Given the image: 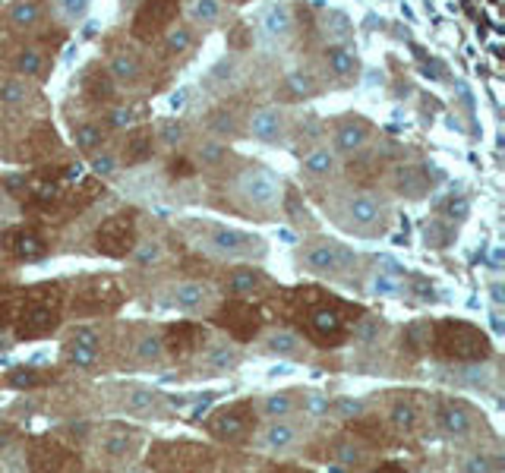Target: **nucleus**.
<instances>
[{
    "label": "nucleus",
    "mask_w": 505,
    "mask_h": 473,
    "mask_svg": "<svg viewBox=\"0 0 505 473\" xmlns=\"http://www.w3.org/2000/svg\"><path fill=\"white\" fill-rule=\"evenodd\" d=\"M332 218L338 227L357 236H382L392 224V211L373 193H348L332 205Z\"/></svg>",
    "instance_id": "nucleus-1"
},
{
    "label": "nucleus",
    "mask_w": 505,
    "mask_h": 473,
    "mask_svg": "<svg viewBox=\"0 0 505 473\" xmlns=\"http://www.w3.org/2000/svg\"><path fill=\"white\" fill-rule=\"evenodd\" d=\"M230 193L234 199L243 205V211H253V215H275L281 209L284 199V186L275 174L265 165H247L237 171V177L230 180Z\"/></svg>",
    "instance_id": "nucleus-2"
},
{
    "label": "nucleus",
    "mask_w": 505,
    "mask_h": 473,
    "mask_svg": "<svg viewBox=\"0 0 505 473\" xmlns=\"http://www.w3.org/2000/svg\"><path fill=\"white\" fill-rule=\"evenodd\" d=\"M360 256L351 246L328 240V236H313L297 250V265L307 275L328 278V281H351V271L357 269Z\"/></svg>",
    "instance_id": "nucleus-3"
},
{
    "label": "nucleus",
    "mask_w": 505,
    "mask_h": 473,
    "mask_svg": "<svg viewBox=\"0 0 505 473\" xmlns=\"http://www.w3.org/2000/svg\"><path fill=\"white\" fill-rule=\"evenodd\" d=\"M203 250L215 259H224V262H243V259H263L265 240L256 234H247V230L215 224V227L205 230Z\"/></svg>",
    "instance_id": "nucleus-4"
},
{
    "label": "nucleus",
    "mask_w": 505,
    "mask_h": 473,
    "mask_svg": "<svg viewBox=\"0 0 505 473\" xmlns=\"http://www.w3.org/2000/svg\"><path fill=\"white\" fill-rule=\"evenodd\" d=\"M373 123L360 114H342L332 123V149L338 158H357L373 145Z\"/></svg>",
    "instance_id": "nucleus-5"
},
{
    "label": "nucleus",
    "mask_w": 505,
    "mask_h": 473,
    "mask_svg": "<svg viewBox=\"0 0 505 473\" xmlns=\"http://www.w3.org/2000/svg\"><path fill=\"white\" fill-rule=\"evenodd\" d=\"M243 133L256 139L263 145H281L291 133V117L284 114V107L278 105H263V107H253L243 120Z\"/></svg>",
    "instance_id": "nucleus-6"
},
{
    "label": "nucleus",
    "mask_w": 505,
    "mask_h": 473,
    "mask_svg": "<svg viewBox=\"0 0 505 473\" xmlns=\"http://www.w3.org/2000/svg\"><path fill=\"white\" fill-rule=\"evenodd\" d=\"M316 73L322 76V82H332V86H354L360 76V60L348 45H325Z\"/></svg>",
    "instance_id": "nucleus-7"
},
{
    "label": "nucleus",
    "mask_w": 505,
    "mask_h": 473,
    "mask_svg": "<svg viewBox=\"0 0 505 473\" xmlns=\"http://www.w3.org/2000/svg\"><path fill=\"white\" fill-rule=\"evenodd\" d=\"M180 13V0H145L133 20V38L152 41L171 26Z\"/></svg>",
    "instance_id": "nucleus-8"
},
{
    "label": "nucleus",
    "mask_w": 505,
    "mask_h": 473,
    "mask_svg": "<svg viewBox=\"0 0 505 473\" xmlns=\"http://www.w3.org/2000/svg\"><path fill=\"white\" fill-rule=\"evenodd\" d=\"M303 445V429L291 420H269L256 433V448L272 458H288V454L300 451Z\"/></svg>",
    "instance_id": "nucleus-9"
},
{
    "label": "nucleus",
    "mask_w": 505,
    "mask_h": 473,
    "mask_svg": "<svg viewBox=\"0 0 505 473\" xmlns=\"http://www.w3.org/2000/svg\"><path fill=\"white\" fill-rule=\"evenodd\" d=\"M105 70L111 73L117 89H139L145 82L149 66H145V57L133 45H117V47H111V54H108Z\"/></svg>",
    "instance_id": "nucleus-10"
},
{
    "label": "nucleus",
    "mask_w": 505,
    "mask_h": 473,
    "mask_svg": "<svg viewBox=\"0 0 505 473\" xmlns=\"http://www.w3.org/2000/svg\"><path fill=\"white\" fill-rule=\"evenodd\" d=\"M436 426L446 439L452 442H467L474 435V426H477V416L467 407L464 401H442L439 410H436Z\"/></svg>",
    "instance_id": "nucleus-11"
},
{
    "label": "nucleus",
    "mask_w": 505,
    "mask_h": 473,
    "mask_svg": "<svg viewBox=\"0 0 505 473\" xmlns=\"http://www.w3.org/2000/svg\"><path fill=\"white\" fill-rule=\"evenodd\" d=\"M243 360V350L234 341H212L205 354L199 356V373L203 375H224L234 373Z\"/></svg>",
    "instance_id": "nucleus-12"
},
{
    "label": "nucleus",
    "mask_w": 505,
    "mask_h": 473,
    "mask_svg": "<svg viewBox=\"0 0 505 473\" xmlns=\"http://www.w3.org/2000/svg\"><path fill=\"white\" fill-rule=\"evenodd\" d=\"M199 47V32L190 26L186 20H174L171 26L164 29V57L174 60V63H180V60L193 57Z\"/></svg>",
    "instance_id": "nucleus-13"
},
{
    "label": "nucleus",
    "mask_w": 505,
    "mask_h": 473,
    "mask_svg": "<svg viewBox=\"0 0 505 473\" xmlns=\"http://www.w3.org/2000/svg\"><path fill=\"white\" fill-rule=\"evenodd\" d=\"M10 73L29 79V82H45L47 73H51V60L38 45H22L10 60Z\"/></svg>",
    "instance_id": "nucleus-14"
},
{
    "label": "nucleus",
    "mask_w": 505,
    "mask_h": 473,
    "mask_svg": "<svg viewBox=\"0 0 505 473\" xmlns=\"http://www.w3.org/2000/svg\"><path fill=\"white\" fill-rule=\"evenodd\" d=\"M338 167H342V158H338V151H335L332 145H313L300 161V174L307 180H313V183L332 180L335 174H338Z\"/></svg>",
    "instance_id": "nucleus-15"
},
{
    "label": "nucleus",
    "mask_w": 505,
    "mask_h": 473,
    "mask_svg": "<svg viewBox=\"0 0 505 473\" xmlns=\"http://www.w3.org/2000/svg\"><path fill=\"white\" fill-rule=\"evenodd\" d=\"M259 350L269 356H281V360H307L309 356L307 341L288 329H272L269 335L259 341Z\"/></svg>",
    "instance_id": "nucleus-16"
},
{
    "label": "nucleus",
    "mask_w": 505,
    "mask_h": 473,
    "mask_svg": "<svg viewBox=\"0 0 505 473\" xmlns=\"http://www.w3.org/2000/svg\"><path fill=\"white\" fill-rule=\"evenodd\" d=\"M45 16H47V10L41 0H13L7 7V13H3V20H7V26L13 29V32L29 35L45 26Z\"/></svg>",
    "instance_id": "nucleus-17"
},
{
    "label": "nucleus",
    "mask_w": 505,
    "mask_h": 473,
    "mask_svg": "<svg viewBox=\"0 0 505 473\" xmlns=\"http://www.w3.org/2000/svg\"><path fill=\"white\" fill-rule=\"evenodd\" d=\"M186 22L196 32H212L228 22V3L224 0H190L186 3Z\"/></svg>",
    "instance_id": "nucleus-18"
},
{
    "label": "nucleus",
    "mask_w": 505,
    "mask_h": 473,
    "mask_svg": "<svg viewBox=\"0 0 505 473\" xmlns=\"http://www.w3.org/2000/svg\"><path fill=\"white\" fill-rule=\"evenodd\" d=\"M215 294L209 290V284L203 281H177L171 287V303L180 309V313H205L212 306Z\"/></svg>",
    "instance_id": "nucleus-19"
},
{
    "label": "nucleus",
    "mask_w": 505,
    "mask_h": 473,
    "mask_svg": "<svg viewBox=\"0 0 505 473\" xmlns=\"http://www.w3.org/2000/svg\"><path fill=\"white\" fill-rule=\"evenodd\" d=\"M249 429V416H247V407L237 404V407H228V410H218L215 416L209 420V433L221 442H240Z\"/></svg>",
    "instance_id": "nucleus-20"
},
{
    "label": "nucleus",
    "mask_w": 505,
    "mask_h": 473,
    "mask_svg": "<svg viewBox=\"0 0 505 473\" xmlns=\"http://www.w3.org/2000/svg\"><path fill=\"white\" fill-rule=\"evenodd\" d=\"M294 10L284 7V3H269L259 16V29L269 41H291L294 38Z\"/></svg>",
    "instance_id": "nucleus-21"
},
{
    "label": "nucleus",
    "mask_w": 505,
    "mask_h": 473,
    "mask_svg": "<svg viewBox=\"0 0 505 473\" xmlns=\"http://www.w3.org/2000/svg\"><path fill=\"white\" fill-rule=\"evenodd\" d=\"M136 442H139V435L133 433V429L114 426L105 433L98 451H101V458L111 460V464H124V460H130L133 454H136Z\"/></svg>",
    "instance_id": "nucleus-22"
},
{
    "label": "nucleus",
    "mask_w": 505,
    "mask_h": 473,
    "mask_svg": "<svg viewBox=\"0 0 505 473\" xmlns=\"http://www.w3.org/2000/svg\"><path fill=\"white\" fill-rule=\"evenodd\" d=\"M164 398L155 388H126L120 398V410L130 416H149V414H161Z\"/></svg>",
    "instance_id": "nucleus-23"
},
{
    "label": "nucleus",
    "mask_w": 505,
    "mask_h": 473,
    "mask_svg": "<svg viewBox=\"0 0 505 473\" xmlns=\"http://www.w3.org/2000/svg\"><path fill=\"white\" fill-rule=\"evenodd\" d=\"M392 190L398 196H407V199H420L427 196L430 183H427V171L417 165H398L392 171Z\"/></svg>",
    "instance_id": "nucleus-24"
},
{
    "label": "nucleus",
    "mask_w": 505,
    "mask_h": 473,
    "mask_svg": "<svg viewBox=\"0 0 505 473\" xmlns=\"http://www.w3.org/2000/svg\"><path fill=\"white\" fill-rule=\"evenodd\" d=\"M263 287H265V275H263V269H253V265L234 269L224 278V294H230V296H253Z\"/></svg>",
    "instance_id": "nucleus-25"
},
{
    "label": "nucleus",
    "mask_w": 505,
    "mask_h": 473,
    "mask_svg": "<svg viewBox=\"0 0 505 473\" xmlns=\"http://www.w3.org/2000/svg\"><path fill=\"white\" fill-rule=\"evenodd\" d=\"M265 420H291L294 414H300V391H272L259 401Z\"/></svg>",
    "instance_id": "nucleus-26"
},
{
    "label": "nucleus",
    "mask_w": 505,
    "mask_h": 473,
    "mask_svg": "<svg viewBox=\"0 0 505 473\" xmlns=\"http://www.w3.org/2000/svg\"><path fill=\"white\" fill-rule=\"evenodd\" d=\"M193 161H196L199 167H205V171L224 167V161H228V145H224V139H218V136L196 139V142H193Z\"/></svg>",
    "instance_id": "nucleus-27"
},
{
    "label": "nucleus",
    "mask_w": 505,
    "mask_h": 473,
    "mask_svg": "<svg viewBox=\"0 0 505 473\" xmlns=\"http://www.w3.org/2000/svg\"><path fill=\"white\" fill-rule=\"evenodd\" d=\"M319 32H322V38H325V45H344V41H351V35H354V22H351V16L342 13V10H325V13L319 16Z\"/></svg>",
    "instance_id": "nucleus-28"
},
{
    "label": "nucleus",
    "mask_w": 505,
    "mask_h": 473,
    "mask_svg": "<svg viewBox=\"0 0 505 473\" xmlns=\"http://www.w3.org/2000/svg\"><path fill=\"white\" fill-rule=\"evenodd\" d=\"M82 92H86L89 98L101 101V105H111L114 95H117V82L111 79V73H108L105 66H92V70L82 76Z\"/></svg>",
    "instance_id": "nucleus-29"
},
{
    "label": "nucleus",
    "mask_w": 505,
    "mask_h": 473,
    "mask_svg": "<svg viewBox=\"0 0 505 473\" xmlns=\"http://www.w3.org/2000/svg\"><path fill=\"white\" fill-rule=\"evenodd\" d=\"M205 82H209L212 89H218V92H230V89H237L243 82V63L237 57L218 60V63L209 70Z\"/></svg>",
    "instance_id": "nucleus-30"
},
{
    "label": "nucleus",
    "mask_w": 505,
    "mask_h": 473,
    "mask_svg": "<svg viewBox=\"0 0 505 473\" xmlns=\"http://www.w3.org/2000/svg\"><path fill=\"white\" fill-rule=\"evenodd\" d=\"M322 86L325 82H322V76L316 70H294L284 76L281 92H288L291 98H313V95L322 92Z\"/></svg>",
    "instance_id": "nucleus-31"
},
{
    "label": "nucleus",
    "mask_w": 505,
    "mask_h": 473,
    "mask_svg": "<svg viewBox=\"0 0 505 473\" xmlns=\"http://www.w3.org/2000/svg\"><path fill=\"white\" fill-rule=\"evenodd\" d=\"M243 120L247 117H240V114L234 111V107H215V111L209 114V130H212V136H218V139H237V136H243Z\"/></svg>",
    "instance_id": "nucleus-32"
},
{
    "label": "nucleus",
    "mask_w": 505,
    "mask_h": 473,
    "mask_svg": "<svg viewBox=\"0 0 505 473\" xmlns=\"http://www.w3.org/2000/svg\"><path fill=\"white\" fill-rule=\"evenodd\" d=\"M32 95H35V89L29 79L13 76V73H10L7 79H0V105L3 107H22V105H29Z\"/></svg>",
    "instance_id": "nucleus-33"
},
{
    "label": "nucleus",
    "mask_w": 505,
    "mask_h": 473,
    "mask_svg": "<svg viewBox=\"0 0 505 473\" xmlns=\"http://www.w3.org/2000/svg\"><path fill=\"white\" fill-rule=\"evenodd\" d=\"M164 243L161 240H155V236H145V240H139L136 246H133L130 253V262L136 265V269H158V265L164 262Z\"/></svg>",
    "instance_id": "nucleus-34"
},
{
    "label": "nucleus",
    "mask_w": 505,
    "mask_h": 473,
    "mask_svg": "<svg viewBox=\"0 0 505 473\" xmlns=\"http://www.w3.org/2000/svg\"><path fill=\"white\" fill-rule=\"evenodd\" d=\"M98 356H101V347H89V344H76V341L64 344V360H66V366H73V369L92 373V369L98 366Z\"/></svg>",
    "instance_id": "nucleus-35"
},
{
    "label": "nucleus",
    "mask_w": 505,
    "mask_h": 473,
    "mask_svg": "<svg viewBox=\"0 0 505 473\" xmlns=\"http://www.w3.org/2000/svg\"><path fill=\"white\" fill-rule=\"evenodd\" d=\"M73 145L82 155H95L105 149V130L98 123H76L73 126Z\"/></svg>",
    "instance_id": "nucleus-36"
},
{
    "label": "nucleus",
    "mask_w": 505,
    "mask_h": 473,
    "mask_svg": "<svg viewBox=\"0 0 505 473\" xmlns=\"http://www.w3.org/2000/svg\"><path fill=\"white\" fill-rule=\"evenodd\" d=\"M388 423L401 435H413L420 429V410L413 407V401H395L392 410H388Z\"/></svg>",
    "instance_id": "nucleus-37"
},
{
    "label": "nucleus",
    "mask_w": 505,
    "mask_h": 473,
    "mask_svg": "<svg viewBox=\"0 0 505 473\" xmlns=\"http://www.w3.org/2000/svg\"><path fill=\"white\" fill-rule=\"evenodd\" d=\"M10 253L20 259H41L45 256V240L29 234V230H16V234H10Z\"/></svg>",
    "instance_id": "nucleus-38"
},
{
    "label": "nucleus",
    "mask_w": 505,
    "mask_h": 473,
    "mask_svg": "<svg viewBox=\"0 0 505 473\" xmlns=\"http://www.w3.org/2000/svg\"><path fill=\"white\" fill-rule=\"evenodd\" d=\"M164 360V341L161 335H155V331H142L136 341V363H142V366H155V363Z\"/></svg>",
    "instance_id": "nucleus-39"
},
{
    "label": "nucleus",
    "mask_w": 505,
    "mask_h": 473,
    "mask_svg": "<svg viewBox=\"0 0 505 473\" xmlns=\"http://www.w3.org/2000/svg\"><path fill=\"white\" fill-rule=\"evenodd\" d=\"M367 464H369V454L363 451V445H357L351 439H342L335 445V467L348 470V467H367Z\"/></svg>",
    "instance_id": "nucleus-40"
},
{
    "label": "nucleus",
    "mask_w": 505,
    "mask_h": 473,
    "mask_svg": "<svg viewBox=\"0 0 505 473\" xmlns=\"http://www.w3.org/2000/svg\"><path fill=\"white\" fill-rule=\"evenodd\" d=\"M300 414L309 416V420H322V416L332 414V401L328 394L322 391H300Z\"/></svg>",
    "instance_id": "nucleus-41"
},
{
    "label": "nucleus",
    "mask_w": 505,
    "mask_h": 473,
    "mask_svg": "<svg viewBox=\"0 0 505 473\" xmlns=\"http://www.w3.org/2000/svg\"><path fill=\"white\" fill-rule=\"evenodd\" d=\"M92 0H54V13L64 26H76L79 20H86Z\"/></svg>",
    "instance_id": "nucleus-42"
},
{
    "label": "nucleus",
    "mask_w": 505,
    "mask_h": 473,
    "mask_svg": "<svg viewBox=\"0 0 505 473\" xmlns=\"http://www.w3.org/2000/svg\"><path fill=\"white\" fill-rule=\"evenodd\" d=\"M92 161H89V171L95 174V177H101V180H114L120 174V158L114 155V151H95V155H89Z\"/></svg>",
    "instance_id": "nucleus-43"
},
{
    "label": "nucleus",
    "mask_w": 505,
    "mask_h": 473,
    "mask_svg": "<svg viewBox=\"0 0 505 473\" xmlns=\"http://www.w3.org/2000/svg\"><path fill=\"white\" fill-rule=\"evenodd\" d=\"M186 139H190V130H186L184 120L171 117V120H161V123H158V142L177 149V145H184Z\"/></svg>",
    "instance_id": "nucleus-44"
},
{
    "label": "nucleus",
    "mask_w": 505,
    "mask_h": 473,
    "mask_svg": "<svg viewBox=\"0 0 505 473\" xmlns=\"http://www.w3.org/2000/svg\"><path fill=\"white\" fill-rule=\"evenodd\" d=\"M133 123H136V107H130V105H111V107L105 111V126H108V130L124 133V130H130Z\"/></svg>",
    "instance_id": "nucleus-45"
},
{
    "label": "nucleus",
    "mask_w": 505,
    "mask_h": 473,
    "mask_svg": "<svg viewBox=\"0 0 505 473\" xmlns=\"http://www.w3.org/2000/svg\"><path fill=\"white\" fill-rule=\"evenodd\" d=\"M313 329L319 331L322 338H338V331H342V319H338V313H332V309H316L313 313Z\"/></svg>",
    "instance_id": "nucleus-46"
},
{
    "label": "nucleus",
    "mask_w": 505,
    "mask_h": 473,
    "mask_svg": "<svg viewBox=\"0 0 505 473\" xmlns=\"http://www.w3.org/2000/svg\"><path fill=\"white\" fill-rule=\"evenodd\" d=\"M439 211L446 221H461V218H467V211H471V202H467V196H448L446 202L439 205Z\"/></svg>",
    "instance_id": "nucleus-47"
},
{
    "label": "nucleus",
    "mask_w": 505,
    "mask_h": 473,
    "mask_svg": "<svg viewBox=\"0 0 505 473\" xmlns=\"http://www.w3.org/2000/svg\"><path fill=\"white\" fill-rule=\"evenodd\" d=\"M149 139H152V133H145V130L133 133V136H130V155H126V161H142V158L152 151V145H145Z\"/></svg>",
    "instance_id": "nucleus-48"
},
{
    "label": "nucleus",
    "mask_w": 505,
    "mask_h": 473,
    "mask_svg": "<svg viewBox=\"0 0 505 473\" xmlns=\"http://www.w3.org/2000/svg\"><path fill=\"white\" fill-rule=\"evenodd\" d=\"M332 414L342 416V420H354L357 414H363V404L351 401V398H338V401H332Z\"/></svg>",
    "instance_id": "nucleus-49"
},
{
    "label": "nucleus",
    "mask_w": 505,
    "mask_h": 473,
    "mask_svg": "<svg viewBox=\"0 0 505 473\" xmlns=\"http://www.w3.org/2000/svg\"><path fill=\"white\" fill-rule=\"evenodd\" d=\"M369 290H373V294H401V284L395 281V278H388V275H373Z\"/></svg>",
    "instance_id": "nucleus-50"
},
{
    "label": "nucleus",
    "mask_w": 505,
    "mask_h": 473,
    "mask_svg": "<svg viewBox=\"0 0 505 473\" xmlns=\"http://www.w3.org/2000/svg\"><path fill=\"white\" fill-rule=\"evenodd\" d=\"M461 467H464V470H496V460H490L486 454H474V458H467Z\"/></svg>",
    "instance_id": "nucleus-51"
},
{
    "label": "nucleus",
    "mask_w": 505,
    "mask_h": 473,
    "mask_svg": "<svg viewBox=\"0 0 505 473\" xmlns=\"http://www.w3.org/2000/svg\"><path fill=\"white\" fill-rule=\"evenodd\" d=\"M35 382H38V379H35V373H16L13 375V385L16 388H29V385H35Z\"/></svg>",
    "instance_id": "nucleus-52"
},
{
    "label": "nucleus",
    "mask_w": 505,
    "mask_h": 473,
    "mask_svg": "<svg viewBox=\"0 0 505 473\" xmlns=\"http://www.w3.org/2000/svg\"><path fill=\"white\" fill-rule=\"evenodd\" d=\"M13 211V205H10V199H7V190L0 186V215H10Z\"/></svg>",
    "instance_id": "nucleus-53"
},
{
    "label": "nucleus",
    "mask_w": 505,
    "mask_h": 473,
    "mask_svg": "<svg viewBox=\"0 0 505 473\" xmlns=\"http://www.w3.org/2000/svg\"><path fill=\"white\" fill-rule=\"evenodd\" d=\"M224 3H243V0H224Z\"/></svg>",
    "instance_id": "nucleus-54"
},
{
    "label": "nucleus",
    "mask_w": 505,
    "mask_h": 473,
    "mask_svg": "<svg viewBox=\"0 0 505 473\" xmlns=\"http://www.w3.org/2000/svg\"><path fill=\"white\" fill-rule=\"evenodd\" d=\"M0 142H3V126H0Z\"/></svg>",
    "instance_id": "nucleus-55"
},
{
    "label": "nucleus",
    "mask_w": 505,
    "mask_h": 473,
    "mask_svg": "<svg viewBox=\"0 0 505 473\" xmlns=\"http://www.w3.org/2000/svg\"><path fill=\"white\" fill-rule=\"evenodd\" d=\"M124 3H130V0H124Z\"/></svg>",
    "instance_id": "nucleus-56"
}]
</instances>
